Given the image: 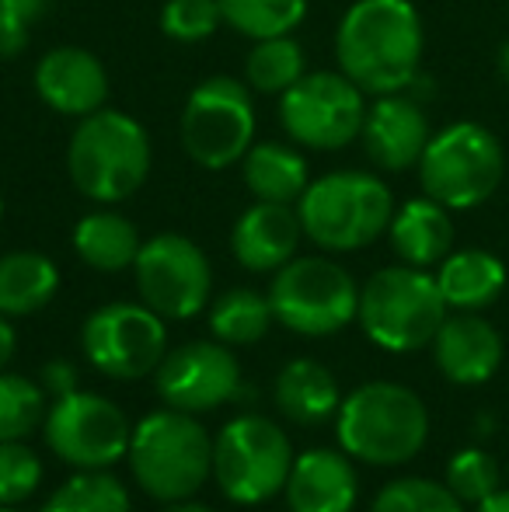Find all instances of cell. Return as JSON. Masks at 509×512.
Segmentation results:
<instances>
[{"label": "cell", "instance_id": "1", "mask_svg": "<svg viewBox=\"0 0 509 512\" xmlns=\"http://www.w3.org/2000/svg\"><path fill=\"white\" fill-rule=\"evenodd\" d=\"M426 25L412 0H353L335 28L339 70L367 98L408 91L422 74Z\"/></svg>", "mask_w": 509, "mask_h": 512}, {"label": "cell", "instance_id": "2", "mask_svg": "<svg viewBox=\"0 0 509 512\" xmlns=\"http://www.w3.org/2000/svg\"><path fill=\"white\" fill-rule=\"evenodd\" d=\"M154 143L140 119L123 108H98L77 119L67 143V175L95 206H119L147 185Z\"/></svg>", "mask_w": 509, "mask_h": 512}, {"label": "cell", "instance_id": "3", "mask_svg": "<svg viewBox=\"0 0 509 512\" xmlns=\"http://www.w3.org/2000/svg\"><path fill=\"white\" fill-rule=\"evenodd\" d=\"M304 237L321 251L346 255L381 241L394 216V192L377 171L339 168L311 178L297 199Z\"/></svg>", "mask_w": 509, "mask_h": 512}, {"label": "cell", "instance_id": "4", "mask_svg": "<svg viewBox=\"0 0 509 512\" xmlns=\"http://www.w3.org/2000/svg\"><path fill=\"white\" fill-rule=\"evenodd\" d=\"M342 450L374 467H398L419 457L429 439V411L412 387L374 380L349 394L335 415Z\"/></svg>", "mask_w": 509, "mask_h": 512}, {"label": "cell", "instance_id": "5", "mask_svg": "<svg viewBox=\"0 0 509 512\" xmlns=\"http://www.w3.org/2000/svg\"><path fill=\"white\" fill-rule=\"evenodd\" d=\"M126 457L140 492L157 502H182L213 474V436L189 411L161 408L133 429Z\"/></svg>", "mask_w": 509, "mask_h": 512}, {"label": "cell", "instance_id": "6", "mask_svg": "<svg viewBox=\"0 0 509 512\" xmlns=\"http://www.w3.org/2000/svg\"><path fill=\"white\" fill-rule=\"evenodd\" d=\"M415 171L422 196L436 199L450 213H464L496 196L506 175V150L489 126L461 119L429 136Z\"/></svg>", "mask_w": 509, "mask_h": 512}, {"label": "cell", "instance_id": "7", "mask_svg": "<svg viewBox=\"0 0 509 512\" xmlns=\"http://www.w3.org/2000/svg\"><path fill=\"white\" fill-rule=\"evenodd\" d=\"M450 307L443 300L436 276L415 265H391L377 269L360 286V328L384 352H419L433 345Z\"/></svg>", "mask_w": 509, "mask_h": 512}, {"label": "cell", "instance_id": "8", "mask_svg": "<svg viewBox=\"0 0 509 512\" xmlns=\"http://www.w3.org/2000/svg\"><path fill=\"white\" fill-rule=\"evenodd\" d=\"M255 91L245 77L213 74L189 91L178 119V140L192 164L203 171L238 168L255 143Z\"/></svg>", "mask_w": 509, "mask_h": 512}, {"label": "cell", "instance_id": "9", "mask_svg": "<svg viewBox=\"0 0 509 512\" xmlns=\"http://www.w3.org/2000/svg\"><path fill=\"white\" fill-rule=\"evenodd\" d=\"M269 304L286 331L304 338H328L356 321L360 286L339 262L325 255H297L272 272Z\"/></svg>", "mask_w": 509, "mask_h": 512}, {"label": "cell", "instance_id": "10", "mask_svg": "<svg viewBox=\"0 0 509 512\" xmlns=\"http://www.w3.org/2000/svg\"><path fill=\"white\" fill-rule=\"evenodd\" d=\"M293 446L265 415H238L213 439V478L238 506H262L286 488Z\"/></svg>", "mask_w": 509, "mask_h": 512}, {"label": "cell", "instance_id": "11", "mask_svg": "<svg viewBox=\"0 0 509 512\" xmlns=\"http://www.w3.org/2000/svg\"><path fill=\"white\" fill-rule=\"evenodd\" d=\"M367 108V95L342 70H307L279 95V126L290 143L328 154L360 140Z\"/></svg>", "mask_w": 509, "mask_h": 512}, {"label": "cell", "instance_id": "12", "mask_svg": "<svg viewBox=\"0 0 509 512\" xmlns=\"http://www.w3.org/2000/svg\"><path fill=\"white\" fill-rule=\"evenodd\" d=\"M46 443L74 471H109L129 453L133 425L116 401L95 391H70L46 411Z\"/></svg>", "mask_w": 509, "mask_h": 512}, {"label": "cell", "instance_id": "13", "mask_svg": "<svg viewBox=\"0 0 509 512\" xmlns=\"http://www.w3.org/2000/svg\"><path fill=\"white\" fill-rule=\"evenodd\" d=\"M81 349L98 373L112 380H140L168 356L164 317L147 304L116 300L91 310L81 328Z\"/></svg>", "mask_w": 509, "mask_h": 512}, {"label": "cell", "instance_id": "14", "mask_svg": "<svg viewBox=\"0 0 509 512\" xmlns=\"http://www.w3.org/2000/svg\"><path fill=\"white\" fill-rule=\"evenodd\" d=\"M136 293L164 321H189L213 297V269L206 251L185 234H154L133 262Z\"/></svg>", "mask_w": 509, "mask_h": 512}, {"label": "cell", "instance_id": "15", "mask_svg": "<svg viewBox=\"0 0 509 512\" xmlns=\"http://www.w3.org/2000/svg\"><path fill=\"white\" fill-rule=\"evenodd\" d=\"M241 363L224 342H185L182 349L168 352L154 370V387L168 408L203 415L245 391Z\"/></svg>", "mask_w": 509, "mask_h": 512}, {"label": "cell", "instance_id": "16", "mask_svg": "<svg viewBox=\"0 0 509 512\" xmlns=\"http://www.w3.org/2000/svg\"><path fill=\"white\" fill-rule=\"evenodd\" d=\"M32 88L49 112L77 122L109 105V70L91 49L56 46L39 56L32 70Z\"/></svg>", "mask_w": 509, "mask_h": 512}, {"label": "cell", "instance_id": "17", "mask_svg": "<svg viewBox=\"0 0 509 512\" xmlns=\"http://www.w3.org/2000/svg\"><path fill=\"white\" fill-rule=\"evenodd\" d=\"M429 136L433 129H429L422 102L412 91H398V95H381L370 102L360 143L377 171L401 175L419 164Z\"/></svg>", "mask_w": 509, "mask_h": 512}, {"label": "cell", "instance_id": "18", "mask_svg": "<svg viewBox=\"0 0 509 512\" xmlns=\"http://www.w3.org/2000/svg\"><path fill=\"white\" fill-rule=\"evenodd\" d=\"M433 359L440 373L457 387H478L503 366V335L478 310L447 314L433 338Z\"/></svg>", "mask_w": 509, "mask_h": 512}, {"label": "cell", "instance_id": "19", "mask_svg": "<svg viewBox=\"0 0 509 512\" xmlns=\"http://www.w3.org/2000/svg\"><path fill=\"white\" fill-rule=\"evenodd\" d=\"M300 241H304V227H300L297 206L262 203V199H255L231 230V251L248 272L283 269L290 258H297Z\"/></svg>", "mask_w": 509, "mask_h": 512}, {"label": "cell", "instance_id": "20", "mask_svg": "<svg viewBox=\"0 0 509 512\" xmlns=\"http://www.w3.org/2000/svg\"><path fill=\"white\" fill-rule=\"evenodd\" d=\"M283 492L290 512H353L360 499V478L346 450L318 446L293 457Z\"/></svg>", "mask_w": 509, "mask_h": 512}, {"label": "cell", "instance_id": "21", "mask_svg": "<svg viewBox=\"0 0 509 512\" xmlns=\"http://www.w3.org/2000/svg\"><path fill=\"white\" fill-rule=\"evenodd\" d=\"M387 241H391V251L405 265L433 269V265H440L454 251V220H450V209L429 196L405 199L401 206H394Z\"/></svg>", "mask_w": 509, "mask_h": 512}, {"label": "cell", "instance_id": "22", "mask_svg": "<svg viewBox=\"0 0 509 512\" xmlns=\"http://www.w3.org/2000/svg\"><path fill=\"white\" fill-rule=\"evenodd\" d=\"M238 168L245 189L262 203L297 206V199L311 185V164H307L304 147L290 140H255Z\"/></svg>", "mask_w": 509, "mask_h": 512}, {"label": "cell", "instance_id": "23", "mask_svg": "<svg viewBox=\"0 0 509 512\" xmlns=\"http://www.w3.org/2000/svg\"><path fill=\"white\" fill-rule=\"evenodd\" d=\"M436 286L450 310H485L506 290V265L485 248L450 251L436 265Z\"/></svg>", "mask_w": 509, "mask_h": 512}, {"label": "cell", "instance_id": "24", "mask_svg": "<svg viewBox=\"0 0 509 512\" xmlns=\"http://www.w3.org/2000/svg\"><path fill=\"white\" fill-rule=\"evenodd\" d=\"M70 241H74L77 258H81L88 269L123 272V269H133L143 237L129 216L116 213L112 206H98L74 223Z\"/></svg>", "mask_w": 509, "mask_h": 512}, {"label": "cell", "instance_id": "25", "mask_svg": "<svg viewBox=\"0 0 509 512\" xmlns=\"http://www.w3.org/2000/svg\"><path fill=\"white\" fill-rule=\"evenodd\" d=\"M276 405L290 422L321 425L339 415V384L328 366L314 363V359H293L276 377Z\"/></svg>", "mask_w": 509, "mask_h": 512}, {"label": "cell", "instance_id": "26", "mask_svg": "<svg viewBox=\"0 0 509 512\" xmlns=\"http://www.w3.org/2000/svg\"><path fill=\"white\" fill-rule=\"evenodd\" d=\"M60 290V269L42 251L0 255V314L28 317L42 310Z\"/></svg>", "mask_w": 509, "mask_h": 512}, {"label": "cell", "instance_id": "27", "mask_svg": "<svg viewBox=\"0 0 509 512\" xmlns=\"http://www.w3.org/2000/svg\"><path fill=\"white\" fill-rule=\"evenodd\" d=\"M307 74V49L297 35H276V39L252 42L245 56V84L255 95L279 98Z\"/></svg>", "mask_w": 509, "mask_h": 512}, {"label": "cell", "instance_id": "28", "mask_svg": "<svg viewBox=\"0 0 509 512\" xmlns=\"http://www.w3.org/2000/svg\"><path fill=\"white\" fill-rule=\"evenodd\" d=\"M272 321L276 314H272L269 293L262 297L248 286L220 293L210 307V335L224 345H252L269 335Z\"/></svg>", "mask_w": 509, "mask_h": 512}, {"label": "cell", "instance_id": "29", "mask_svg": "<svg viewBox=\"0 0 509 512\" xmlns=\"http://www.w3.org/2000/svg\"><path fill=\"white\" fill-rule=\"evenodd\" d=\"M311 0H220L224 25L248 42L293 35L307 18Z\"/></svg>", "mask_w": 509, "mask_h": 512}, {"label": "cell", "instance_id": "30", "mask_svg": "<svg viewBox=\"0 0 509 512\" xmlns=\"http://www.w3.org/2000/svg\"><path fill=\"white\" fill-rule=\"evenodd\" d=\"M39 512H133L129 492L109 471H77L63 481Z\"/></svg>", "mask_w": 509, "mask_h": 512}, {"label": "cell", "instance_id": "31", "mask_svg": "<svg viewBox=\"0 0 509 512\" xmlns=\"http://www.w3.org/2000/svg\"><path fill=\"white\" fill-rule=\"evenodd\" d=\"M46 391L18 373H0V439H25L46 422Z\"/></svg>", "mask_w": 509, "mask_h": 512}, {"label": "cell", "instance_id": "32", "mask_svg": "<svg viewBox=\"0 0 509 512\" xmlns=\"http://www.w3.org/2000/svg\"><path fill=\"white\" fill-rule=\"evenodd\" d=\"M370 512H464V502L447 488V481L394 478L377 492Z\"/></svg>", "mask_w": 509, "mask_h": 512}, {"label": "cell", "instance_id": "33", "mask_svg": "<svg viewBox=\"0 0 509 512\" xmlns=\"http://www.w3.org/2000/svg\"><path fill=\"white\" fill-rule=\"evenodd\" d=\"M157 25H161L164 39L199 46L220 32L224 14H220V0H164Z\"/></svg>", "mask_w": 509, "mask_h": 512}, {"label": "cell", "instance_id": "34", "mask_svg": "<svg viewBox=\"0 0 509 512\" xmlns=\"http://www.w3.org/2000/svg\"><path fill=\"white\" fill-rule=\"evenodd\" d=\"M503 485V471H499L496 457L478 446L454 453L447 464V488L464 502V506H478L482 499H489L492 492H499Z\"/></svg>", "mask_w": 509, "mask_h": 512}, {"label": "cell", "instance_id": "35", "mask_svg": "<svg viewBox=\"0 0 509 512\" xmlns=\"http://www.w3.org/2000/svg\"><path fill=\"white\" fill-rule=\"evenodd\" d=\"M42 485V460L25 439H0V506L32 499Z\"/></svg>", "mask_w": 509, "mask_h": 512}, {"label": "cell", "instance_id": "36", "mask_svg": "<svg viewBox=\"0 0 509 512\" xmlns=\"http://www.w3.org/2000/svg\"><path fill=\"white\" fill-rule=\"evenodd\" d=\"M49 11H53V0H0V60H14L25 53L35 25Z\"/></svg>", "mask_w": 509, "mask_h": 512}, {"label": "cell", "instance_id": "37", "mask_svg": "<svg viewBox=\"0 0 509 512\" xmlns=\"http://www.w3.org/2000/svg\"><path fill=\"white\" fill-rule=\"evenodd\" d=\"M42 380H46V387L56 394V398L77 391V387H74V366H70V363H46V366H42Z\"/></svg>", "mask_w": 509, "mask_h": 512}, {"label": "cell", "instance_id": "38", "mask_svg": "<svg viewBox=\"0 0 509 512\" xmlns=\"http://www.w3.org/2000/svg\"><path fill=\"white\" fill-rule=\"evenodd\" d=\"M14 349H18V335H14V328L7 324V317L0 314V373H4V366L11 363Z\"/></svg>", "mask_w": 509, "mask_h": 512}, {"label": "cell", "instance_id": "39", "mask_svg": "<svg viewBox=\"0 0 509 512\" xmlns=\"http://www.w3.org/2000/svg\"><path fill=\"white\" fill-rule=\"evenodd\" d=\"M475 512H509V488L506 492L499 488V492H492L489 499H482L475 506Z\"/></svg>", "mask_w": 509, "mask_h": 512}, {"label": "cell", "instance_id": "40", "mask_svg": "<svg viewBox=\"0 0 509 512\" xmlns=\"http://www.w3.org/2000/svg\"><path fill=\"white\" fill-rule=\"evenodd\" d=\"M164 512H213V509L203 506V502L182 499V502H168V509H164Z\"/></svg>", "mask_w": 509, "mask_h": 512}, {"label": "cell", "instance_id": "41", "mask_svg": "<svg viewBox=\"0 0 509 512\" xmlns=\"http://www.w3.org/2000/svg\"><path fill=\"white\" fill-rule=\"evenodd\" d=\"M496 70L499 77H503V84H509V39L499 46V56H496Z\"/></svg>", "mask_w": 509, "mask_h": 512}, {"label": "cell", "instance_id": "42", "mask_svg": "<svg viewBox=\"0 0 509 512\" xmlns=\"http://www.w3.org/2000/svg\"><path fill=\"white\" fill-rule=\"evenodd\" d=\"M0 512H21V509H14V506H0Z\"/></svg>", "mask_w": 509, "mask_h": 512}, {"label": "cell", "instance_id": "43", "mask_svg": "<svg viewBox=\"0 0 509 512\" xmlns=\"http://www.w3.org/2000/svg\"><path fill=\"white\" fill-rule=\"evenodd\" d=\"M0 220H4V196H0Z\"/></svg>", "mask_w": 509, "mask_h": 512}, {"label": "cell", "instance_id": "44", "mask_svg": "<svg viewBox=\"0 0 509 512\" xmlns=\"http://www.w3.org/2000/svg\"><path fill=\"white\" fill-rule=\"evenodd\" d=\"M506 478H509V460H506Z\"/></svg>", "mask_w": 509, "mask_h": 512}]
</instances>
